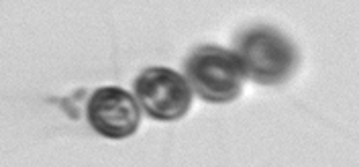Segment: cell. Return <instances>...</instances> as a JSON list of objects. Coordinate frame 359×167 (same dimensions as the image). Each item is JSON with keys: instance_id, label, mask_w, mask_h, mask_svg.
<instances>
[{"instance_id": "3957f363", "label": "cell", "mask_w": 359, "mask_h": 167, "mask_svg": "<svg viewBox=\"0 0 359 167\" xmlns=\"http://www.w3.org/2000/svg\"><path fill=\"white\" fill-rule=\"evenodd\" d=\"M133 92L141 110L161 122L184 119L194 100V90L186 75L163 66L145 68L135 78Z\"/></svg>"}, {"instance_id": "6da1fadb", "label": "cell", "mask_w": 359, "mask_h": 167, "mask_svg": "<svg viewBox=\"0 0 359 167\" xmlns=\"http://www.w3.org/2000/svg\"><path fill=\"white\" fill-rule=\"evenodd\" d=\"M235 55L243 66L245 78L264 86L286 82L298 64L294 43L271 27H253L241 33Z\"/></svg>"}, {"instance_id": "277c9868", "label": "cell", "mask_w": 359, "mask_h": 167, "mask_svg": "<svg viewBox=\"0 0 359 167\" xmlns=\"http://www.w3.org/2000/svg\"><path fill=\"white\" fill-rule=\"evenodd\" d=\"M141 106L131 92L118 86H104L94 90L86 104L90 126L112 141L133 137L141 122Z\"/></svg>"}, {"instance_id": "7a4b0ae2", "label": "cell", "mask_w": 359, "mask_h": 167, "mask_svg": "<svg viewBox=\"0 0 359 167\" xmlns=\"http://www.w3.org/2000/svg\"><path fill=\"white\" fill-rule=\"evenodd\" d=\"M186 80L208 104H229L245 86V72L235 51L219 45H202L186 59Z\"/></svg>"}]
</instances>
